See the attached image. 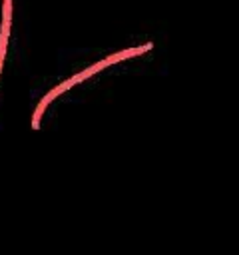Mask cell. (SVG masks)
<instances>
[{
    "label": "cell",
    "mask_w": 239,
    "mask_h": 255,
    "mask_svg": "<svg viewBox=\"0 0 239 255\" xmlns=\"http://www.w3.org/2000/svg\"><path fill=\"white\" fill-rule=\"evenodd\" d=\"M108 66H110V62H108V58H106V60H102V62H96V64H92L90 68H86V70H84V72H80L78 76H80V80L84 82L86 78L94 76L96 72H100V70H104V68H108Z\"/></svg>",
    "instance_id": "3"
},
{
    "label": "cell",
    "mask_w": 239,
    "mask_h": 255,
    "mask_svg": "<svg viewBox=\"0 0 239 255\" xmlns=\"http://www.w3.org/2000/svg\"><path fill=\"white\" fill-rule=\"evenodd\" d=\"M151 48H153L151 42H147V44H143V46H137V48H127V50H121V52H118V54H112V56L108 58V62H110V64H116V62H121V60H125V58L139 56V54H143V52H147V50H151Z\"/></svg>",
    "instance_id": "1"
},
{
    "label": "cell",
    "mask_w": 239,
    "mask_h": 255,
    "mask_svg": "<svg viewBox=\"0 0 239 255\" xmlns=\"http://www.w3.org/2000/svg\"><path fill=\"white\" fill-rule=\"evenodd\" d=\"M52 100H54V98L50 96V92L40 100V104H38V108H36V112H34V116H32V128H34V129H38V128H40V118H42V114H44L46 106H48Z\"/></svg>",
    "instance_id": "2"
}]
</instances>
